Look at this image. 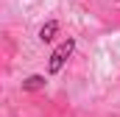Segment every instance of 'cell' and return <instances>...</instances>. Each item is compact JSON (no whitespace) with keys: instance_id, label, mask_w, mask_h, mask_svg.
<instances>
[{"instance_id":"1","label":"cell","mask_w":120,"mask_h":117,"mask_svg":"<svg viewBox=\"0 0 120 117\" xmlns=\"http://www.w3.org/2000/svg\"><path fill=\"white\" fill-rule=\"evenodd\" d=\"M73 48H75V42H73V39H64L59 48L53 50V56H50V61H48V70H50V73H59L61 67H64V61L70 58Z\"/></svg>"},{"instance_id":"3","label":"cell","mask_w":120,"mask_h":117,"mask_svg":"<svg viewBox=\"0 0 120 117\" xmlns=\"http://www.w3.org/2000/svg\"><path fill=\"white\" fill-rule=\"evenodd\" d=\"M45 87V78L42 75H31L28 81H22V89H28V92H34V89H42Z\"/></svg>"},{"instance_id":"2","label":"cell","mask_w":120,"mask_h":117,"mask_svg":"<svg viewBox=\"0 0 120 117\" xmlns=\"http://www.w3.org/2000/svg\"><path fill=\"white\" fill-rule=\"evenodd\" d=\"M56 31H59V22H56V20H50V22H45V25H42V31H39V39H42V42H50Z\"/></svg>"}]
</instances>
